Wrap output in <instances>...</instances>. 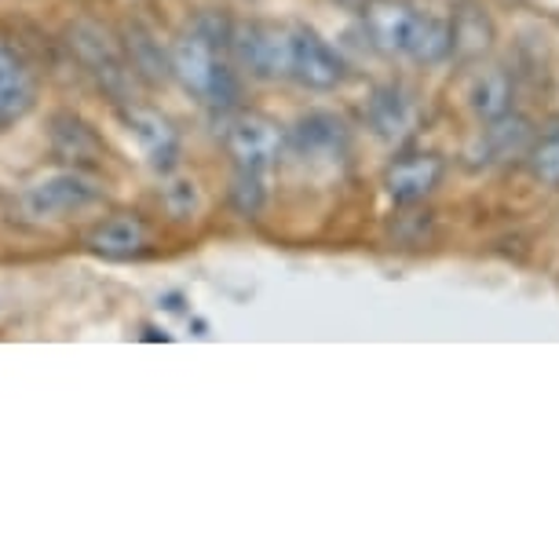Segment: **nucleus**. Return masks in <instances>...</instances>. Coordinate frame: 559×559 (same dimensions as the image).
Masks as SVG:
<instances>
[{
  "label": "nucleus",
  "instance_id": "10",
  "mask_svg": "<svg viewBox=\"0 0 559 559\" xmlns=\"http://www.w3.org/2000/svg\"><path fill=\"white\" fill-rule=\"evenodd\" d=\"M37 107V78L26 59L0 37V129L23 121Z\"/></svg>",
  "mask_w": 559,
  "mask_h": 559
},
{
  "label": "nucleus",
  "instance_id": "2",
  "mask_svg": "<svg viewBox=\"0 0 559 559\" xmlns=\"http://www.w3.org/2000/svg\"><path fill=\"white\" fill-rule=\"evenodd\" d=\"M67 45L73 56H78L84 73H88L107 96H114L118 103H129L135 73L129 67V59H124L121 45L107 34V29L99 23H92V19H81V23H73L67 29Z\"/></svg>",
  "mask_w": 559,
  "mask_h": 559
},
{
  "label": "nucleus",
  "instance_id": "8",
  "mask_svg": "<svg viewBox=\"0 0 559 559\" xmlns=\"http://www.w3.org/2000/svg\"><path fill=\"white\" fill-rule=\"evenodd\" d=\"M48 143H51V154H56L67 168L92 173V168L107 165V143H103V135L92 129V124L84 121L81 114H73V110L51 114Z\"/></svg>",
  "mask_w": 559,
  "mask_h": 559
},
{
  "label": "nucleus",
  "instance_id": "6",
  "mask_svg": "<svg viewBox=\"0 0 559 559\" xmlns=\"http://www.w3.org/2000/svg\"><path fill=\"white\" fill-rule=\"evenodd\" d=\"M289 78L311 92H333L347 78V62L311 26H289Z\"/></svg>",
  "mask_w": 559,
  "mask_h": 559
},
{
  "label": "nucleus",
  "instance_id": "19",
  "mask_svg": "<svg viewBox=\"0 0 559 559\" xmlns=\"http://www.w3.org/2000/svg\"><path fill=\"white\" fill-rule=\"evenodd\" d=\"M124 59H129L132 73H140V78H146V81H165L168 78V56L162 51V40L140 23L124 26Z\"/></svg>",
  "mask_w": 559,
  "mask_h": 559
},
{
  "label": "nucleus",
  "instance_id": "5",
  "mask_svg": "<svg viewBox=\"0 0 559 559\" xmlns=\"http://www.w3.org/2000/svg\"><path fill=\"white\" fill-rule=\"evenodd\" d=\"M227 154L235 162V173L267 179L278 157L286 154V132L267 114H238L227 129Z\"/></svg>",
  "mask_w": 559,
  "mask_h": 559
},
{
  "label": "nucleus",
  "instance_id": "12",
  "mask_svg": "<svg viewBox=\"0 0 559 559\" xmlns=\"http://www.w3.org/2000/svg\"><path fill=\"white\" fill-rule=\"evenodd\" d=\"M124 124H129V132L135 135V143H140L146 162H151L157 173H173L179 165V151H183L173 121L162 118L157 110L132 107V110H124Z\"/></svg>",
  "mask_w": 559,
  "mask_h": 559
},
{
  "label": "nucleus",
  "instance_id": "3",
  "mask_svg": "<svg viewBox=\"0 0 559 559\" xmlns=\"http://www.w3.org/2000/svg\"><path fill=\"white\" fill-rule=\"evenodd\" d=\"M286 154L311 173H333L352 154V132L330 110H311L286 135Z\"/></svg>",
  "mask_w": 559,
  "mask_h": 559
},
{
  "label": "nucleus",
  "instance_id": "4",
  "mask_svg": "<svg viewBox=\"0 0 559 559\" xmlns=\"http://www.w3.org/2000/svg\"><path fill=\"white\" fill-rule=\"evenodd\" d=\"M103 202V187L81 168H62L23 191V209L37 219H67Z\"/></svg>",
  "mask_w": 559,
  "mask_h": 559
},
{
  "label": "nucleus",
  "instance_id": "11",
  "mask_svg": "<svg viewBox=\"0 0 559 559\" xmlns=\"http://www.w3.org/2000/svg\"><path fill=\"white\" fill-rule=\"evenodd\" d=\"M442 173H447V162L439 154H409L388 168L384 187L395 205H417L436 191Z\"/></svg>",
  "mask_w": 559,
  "mask_h": 559
},
{
  "label": "nucleus",
  "instance_id": "22",
  "mask_svg": "<svg viewBox=\"0 0 559 559\" xmlns=\"http://www.w3.org/2000/svg\"><path fill=\"white\" fill-rule=\"evenodd\" d=\"M165 205H168V213H173L176 219H187L198 209L194 183H187V179H176V183H168L165 187Z\"/></svg>",
  "mask_w": 559,
  "mask_h": 559
},
{
  "label": "nucleus",
  "instance_id": "9",
  "mask_svg": "<svg viewBox=\"0 0 559 559\" xmlns=\"http://www.w3.org/2000/svg\"><path fill=\"white\" fill-rule=\"evenodd\" d=\"M531 143H534L531 121L509 110V114H501V118L487 121V129L479 132V140L468 151V157L476 168H490V165H504V162H512V157L526 154Z\"/></svg>",
  "mask_w": 559,
  "mask_h": 559
},
{
  "label": "nucleus",
  "instance_id": "17",
  "mask_svg": "<svg viewBox=\"0 0 559 559\" xmlns=\"http://www.w3.org/2000/svg\"><path fill=\"white\" fill-rule=\"evenodd\" d=\"M366 118H369V129H373L381 140H403V135L414 129V107L395 84L388 88H377L369 96V107H366Z\"/></svg>",
  "mask_w": 559,
  "mask_h": 559
},
{
  "label": "nucleus",
  "instance_id": "18",
  "mask_svg": "<svg viewBox=\"0 0 559 559\" xmlns=\"http://www.w3.org/2000/svg\"><path fill=\"white\" fill-rule=\"evenodd\" d=\"M512 96H515L512 78H509V70H501V67L479 70L468 84V107L483 121H493V118H501V114H509Z\"/></svg>",
  "mask_w": 559,
  "mask_h": 559
},
{
  "label": "nucleus",
  "instance_id": "7",
  "mask_svg": "<svg viewBox=\"0 0 559 559\" xmlns=\"http://www.w3.org/2000/svg\"><path fill=\"white\" fill-rule=\"evenodd\" d=\"M230 48H235L238 62L252 78L260 81L289 78V26L249 23L230 34Z\"/></svg>",
  "mask_w": 559,
  "mask_h": 559
},
{
  "label": "nucleus",
  "instance_id": "13",
  "mask_svg": "<svg viewBox=\"0 0 559 559\" xmlns=\"http://www.w3.org/2000/svg\"><path fill=\"white\" fill-rule=\"evenodd\" d=\"M88 249L103 260H135L151 249V227L140 216L118 213L88 230Z\"/></svg>",
  "mask_w": 559,
  "mask_h": 559
},
{
  "label": "nucleus",
  "instance_id": "15",
  "mask_svg": "<svg viewBox=\"0 0 559 559\" xmlns=\"http://www.w3.org/2000/svg\"><path fill=\"white\" fill-rule=\"evenodd\" d=\"M450 48H453L450 19L439 15V12H420V8H417L403 56L414 59L417 67H436V62H442L450 56Z\"/></svg>",
  "mask_w": 559,
  "mask_h": 559
},
{
  "label": "nucleus",
  "instance_id": "14",
  "mask_svg": "<svg viewBox=\"0 0 559 559\" xmlns=\"http://www.w3.org/2000/svg\"><path fill=\"white\" fill-rule=\"evenodd\" d=\"M414 15H417V8L406 4V0H369L362 23H366L369 40H373V48L384 51V56H403Z\"/></svg>",
  "mask_w": 559,
  "mask_h": 559
},
{
  "label": "nucleus",
  "instance_id": "21",
  "mask_svg": "<svg viewBox=\"0 0 559 559\" xmlns=\"http://www.w3.org/2000/svg\"><path fill=\"white\" fill-rule=\"evenodd\" d=\"M531 168L534 176L548 187H559V129H552L542 143L531 146Z\"/></svg>",
  "mask_w": 559,
  "mask_h": 559
},
{
  "label": "nucleus",
  "instance_id": "20",
  "mask_svg": "<svg viewBox=\"0 0 559 559\" xmlns=\"http://www.w3.org/2000/svg\"><path fill=\"white\" fill-rule=\"evenodd\" d=\"M263 202H267V179L252 176V173H235V183H230V205H235L241 216H257Z\"/></svg>",
  "mask_w": 559,
  "mask_h": 559
},
{
  "label": "nucleus",
  "instance_id": "1",
  "mask_svg": "<svg viewBox=\"0 0 559 559\" xmlns=\"http://www.w3.org/2000/svg\"><path fill=\"white\" fill-rule=\"evenodd\" d=\"M224 45H230V26L224 19L205 15V19H198L194 29H187L183 37L173 40V51H168V73H173L191 96L219 110L235 107V99H238L235 73L219 59V48Z\"/></svg>",
  "mask_w": 559,
  "mask_h": 559
},
{
  "label": "nucleus",
  "instance_id": "16",
  "mask_svg": "<svg viewBox=\"0 0 559 559\" xmlns=\"http://www.w3.org/2000/svg\"><path fill=\"white\" fill-rule=\"evenodd\" d=\"M450 34H453L450 56H457L461 62H472V59H479L483 51H490L493 19L487 15V8L464 4L461 12H453V19H450Z\"/></svg>",
  "mask_w": 559,
  "mask_h": 559
}]
</instances>
